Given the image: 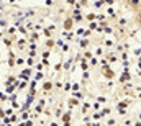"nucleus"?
Instances as JSON below:
<instances>
[{"mask_svg":"<svg viewBox=\"0 0 141 126\" xmlns=\"http://www.w3.org/2000/svg\"><path fill=\"white\" fill-rule=\"evenodd\" d=\"M74 18H72L71 15H67L66 18H64V22H63V30L64 31H71V30H74Z\"/></svg>","mask_w":141,"mask_h":126,"instance_id":"nucleus-1","label":"nucleus"},{"mask_svg":"<svg viewBox=\"0 0 141 126\" xmlns=\"http://www.w3.org/2000/svg\"><path fill=\"white\" fill-rule=\"evenodd\" d=\"M41 89H43V93L46 95V93H49L51 90L54 89V82H53V80H44V82H43V87H41Z\"/></svg>","mask_w":141,"mask_h":126,"instance_id":"nucleus-2","label":"nucleus"},{"mask_svg":"<svg viewBox=\"0 0 141 126\" xmlns=\"http://www.w3.org/2000/svg\"><path fill=\"white\" fill-rule=\"evenodd\" d=\"M18 79L20 80H26V82H28V80H31V67H26V69H23L22 71V74L18 75Z\"/></svg>","mask_w":141,"mask_h":126,"instance_id":"nucleus-3","label":"nucleus"},{"mask_svg":"<svg viewBox=\"0 0 141 126\" xmlns=\"http://www.w3.org/2000/svg\"><path fill=\"white\" fill-rule=\"evenodd\" d=\"M71 118H72V110H67V111H64L63 113V116H61V123H67V121H71Z\"/></svg>","mask_w":141,"mask_h":126,"instance_id":"nucleus-4","label":"nucleus"},{"mask_svg":"<svg viewBox=\"0 0 141 126\" xmlns=\"http://www.w3.org/2000/svg\"><path fill=\"white\" fill-rule=\"evenodd\" d=\"M44 46H46V49H49V51H51L54 46H57V44H56V39H54V38H49V39H46Z\"/></svg>","mask_w":141,"mask_h":126,"instance_id":"nucleus-5","label":"nucleus"},{"mask_svg":"<svg viewBox=\"0 0 141 126\" xmlns=\"http://www.w3.org/2000/svg\"><path fill=\"white\" fill-rule=\"evenodd\" d=\"M38 39H39V33H38V31H31L30 36H28V41L30 43H36Z\"/></svg>","mask_w":141,"mask_h":126,"instance_id":"nucleus-6","label":"nucleus"},{"mask_svg":"<svg viewBox=\"0 0 141 126\" xmlns=\"http://www.w3.org/2000/svg\"><path fill=\"white\" fill-rule=\"evenodd\" d=\"M79 103H80V100L74 98V97H72V98H69V100H67V107H69V110H72V108H74V107H77Z\"/></svg>","mask_w":141,"mask_h":126,"instance_id":"nucleus-7","label":"nucleus"},{"mask_svg":"<svg viewBox=\"0 0 141 126\" xmlns=\"http://www.w3.org/2000/svg\"><path fill=\"white\" fill-rule=\"evenodd\" d=\"M72 64H74V56H72V57H69V59H67L66 62H64V64H63V69H66V71H69V69L72 67Z\"/></svg>","mask_w":141,"mask_h":126,"instance_id":"nucleus-8","label":"nucleus"},{"mask_svg":"<svg viewBox=\"0 0 141 126\" xmlns=\"http://www.w3.org/2000/svg\"><path fill=\"white\" fill-rule=\"evenodd\" d=\"M15 90H16L15 83H12V85H5V93H7V95H12Z\"/></svg>","mask_w":141,"mask_h":126,"instance_id":"nucleus-9","label":"nucleus"},{"mask_svg":"<svg viewBox=\"0 0 141 126\" xmlns=\"http://www.w3.org/2000/svg\"><path fill=\"white\" fill-rule=\"evenodd\" d=\"M36 15H38V12H36V10H33V8L25 10V18H28V20H30V16H36Z\"/></svg>","mask_w":141,"mask_h":126,"instance_id":"nucleus-10","label":"nucleus"},{"mask_svg":"<svg viewBox=\"0 0 141 126\" xmlns=\"http://www.w3.org/2000/svg\"><path fill=\"white\" fill-rule=\"evenodd\" d=\"M61 36H64L67 41H72V39H74V33H71V31H64V30H63V34H61Z\"/></svg>","mask_w":141,"mask_h":126,"instance_id":"nucleus-11","label":"nucleus"},{"mask_svg":"<svg viewBox=\"0 0 141 126\" xmlns=\"http://www.w3.org/2000/svg\"><path fill=\"white\" fill-rule=\"evenodd\" d=\"M63 108H61V105H59V108H56V110H54V118H56V120H61V116H63Z\"/></svg>","mask_w":141,"mask_h":126,"instance_id":"nucleus-12","label":"nucleus"},{"mask_svg":"<svg viewBox=\"0 0 141 126\" xmlns=\"http://www.w3.org/2000/svg\"><path fill=\"white\" fill-rule=\"evenodd\" d=\"M13 39H15V36H12V38H3V44H5L7 48H10L13 44Z\"/></svg>","mask_w":141,"mask_h":126,"instance_id":"nucleus-13","label":"nucleus"},{"mask_svg":"<svg viewBox=\"0 0 141 126\" xmlns=\"http://www.w3.org/2000/svg\"><path fill=\"white\" fill-rule=\"evenodd\" d=\"M89 66H90V64H89V62H87V59H82V61H80V69H82V71H84V72H87Z\"/></svg>","mask_w":141,"mask_h":126,"instance_id":"nucleus-14","label":"nucleus"},{"mask_svg":"<svg viewBox=\"0 0 141 126\" xmlns=\"http://www.w3.org/2000/svg\"><path fill=\"white\" fill-rule=\"evenodd\" d=\"M63 64H64L63 61H59V62H56V64H54V74H57L59 71H63Z\"/></svg>","mask_w":141,"mask_h":126,"instance_id":"nucleus-15","label":"nucleus"},{"mask_svg":"<svg viewBox=\"0 0 141 126\" xmlns=\"http://www.w3.org/2000/svg\"><path fill=\"white\" fill-rule=\"evenodd\" d=\"M36 59L35 57H28V59H26V66H28V67H35V64H36Z\"/></svg>","mask_w":141,"mask_h":126,"instance_id":"nucleus-16","label":"nucleus"},{"mask_svg":"<svg viewBox=\"0 0 141 126\" xmlns=\"http://www.w3.org/2000/svg\"><path fill=\"white\" fill-rule=\"evenodd\" d=\"M18 31L23 34V36H26V38L30 36V34H28V30H26V26H25V25H22V26H20V28H18Z\"/></svg>","mask_w":141,"mask_h":126,"instance_id":"nucleus-17","label":"nucleus"},{"mask_svg":"<svg viewBox=\"0 0 141 126\" xmlns=\"http://www.w3.org/2000/svg\"><path fill=\"white\" fill-rule=\"evenodd\" d=\"M43 67H44V64L41 61H38L36 64H35V69H36V72H43Z\"/></svg>","mask_w":141,"mask_h":126,"instance_id":"nucleus-18","label":"nucleus"},{"mask_svg":"<svg viewBox=\"0 0 141 126\" xmlns=\"http://www.w3.org/2000/svg\"><path fill=\"white\" fill-rule=\"evenodd\" d=\"M16 30H18V28H16V26H10V28H7V33H8L10 36H15Z\"/></svg>","mask_w":141,"mask_h":126,"instance_id":"nucleus-19","label":"nucleus"},{"mask_svg":"<svg viewBox=\"0 0 141 126\" xmlns=\"http://www.w3.org/2000/svg\"><path fill=\"white\" fill-rule=\"evenodd\" d=\"M43 36H46V39H49V38H53V31H49L48 28H44L43 30Z\"/></svg>","mask_w":141,"mask_h":126,"instance_id":"nucleus-20","label":"nucleus"},{"mask_svg":"<svg viewBox=\"0 0 141 126\" xmlns=\"http://www.w3.org/2000/svg\"><path fill=\"white\" fill-rule=\"evenodd\" d=\"M26 64V59L25 57H22V56H20V57H16V66H20V67H22V66H25Z\"/></svg>","mask_w":141,"mask_h":126,"instance_id":"nucleus-21","label":"nucleus"},{"mask_svg":"<svg viewBox=\"0 0 141 126\" xmlns=\"http://www.w3.org/2000/svg\"><path fill=\"white\" fill-rule=\"evenodd\" d=\"M54 89H56V90H63L64 89V83L61 82V80H56V82H54Z\"/></svg>","mask_w":141,"mask_h":126,"instance_id":"nucleus-22","label":"nucleus"},{"mask_svg":"<svg viewBox=\"0 0 141 126\" xmlns=\"http://www.w3.org/2000/svg\"><path fill=\"white\" fill-rule=\"evenodd\" d=\"M43 79H44V72H36L33 80H36V82H38V80H43Z\"/></svg>","mask_w":141,"mask_h":126,"instance_id":"nucleus-23","label":"nucleus"},{"mask_svg":"<svg viewBox=\"0 0 141 126\" xmlns=\"http://www.w3.org/2000/svg\"><path fill=\"white\" fill-rule=\"evenodd\" d=\"M69 90H72V83H71V82H64V89H63V92H69Z\"/></svg>","mask_w":141,"mask_h":126,"instance_id":"nucleus-24","label":"nucleus"},{"mask_svg":"<svg viewBox=\"0 0 141 126\" xmlns=\"http://www.w3.org/2000/svg\"><path fill=\"white\" fill-rule=\"evenodd\" d=\"M71 16L74 18V22H75V23H80L82 20H84V16H82V15H71Z\"/></svg>","mask_w":141,"mask_h":126,"instance_id":"nucleus-25","label":"nucleus"},{"mask_svg":"<svg viewBox=\"0 0 141 126\" xmlns=\"http://www.w3.org/2000/svg\"><path fill=\"white\" fill-rule=\"evenodd\" d=\"M87 46H89V39H85V38H84V39H80V48H82V49H85Z\"/></svg>","mask_w":141,"mask_h":126,"instance_id":"nucleus-26","label":"nucleus"},{"mask_svg":"<svg viewBox=\"0 0 141 126\" xmlns=\"http://www.w3.org/2000/svg\"><path fill=\"white\" fill-rule=\"evenodd\" d=\"M89 108H90V105H89L87 101H84V103H82V113H85V111H87Z\"/></svg>","mask_w":141,"mask_h":126,"instance_id":"nucleus-27","label":"nucleus"},{"mask_svg":"<svg viewBox=\"0 0 141 126\" xmlns=\"http://www.w3.org/2000/svg\"><path fill=\"white\" fill-rule=\"evenodd\" d=\"M77 2H79V0H66V3L69 7H75V5H77Z\"/></svg>","mask_w":141,"mask_h":126,"instance_id":"nucleus-28","label":"nucleus"},{"mask_svg":"<svg viewBox=\"0 0 141 126\" xmlns=\"http://www.w3.org/2000/svg\"><path fill=\"white\" fill-rule=\"evenodd\" d=\"M8 120H10V123H15V121L18 120V116H16V113H13L12 116H8Z\"/></svg>","mask_w":141,"mask_h":126,"instance_id":"nucleus-29","label":"nucleus"},{"mask_svg":"<svg viewBox=\"0 0 141 126\" xmlns=\"http://www.w3.org/2000/svg\"><path fill=\"white\" fill-rule=\"evenodd\" d=\"M72 97H74V98H77V100H80V98H82V93H80V92H72Z\"/></svg>","mask_w":141,"mask_h":126,"instance_id":"nucleus-30","label":"nucleus"},{"mask_svg":"<svg viewBox=\"0 0 141 126\" xmlns=\"http://www.w3.org/2000/svg\"><path fill=\"white\" fill-rule=\"evenodd\" d=\"M79 89H80L79 83H72V90H71V92H79Z\"/></svg>","mask_w":141,"mask_h":126,"instance_id":"nucleus-31","label":"nucleus"},{"mask_svg":"<svg viewBox=\"0 0 141 126\" xmlns=\"http://www.w3.org/2000/svg\"><path fill=\"white\" fill-rule=\"evenodd\" d=\"M43 113H44V116H48V118H49L53 111H51V108H44V111H43Z\"/></svg>","mask_w":141,"mask_h":126,"instance_id":"nucleus-32","label":"nucleus"},{"mask_svg":"<svg viewBox=\"0 0 141 126\" xmlns=\"http://www.w3.org/2000/svg\"><path fill=\"white\" fill-rule=\"evenodd\" d=\"M82 56H84V59H89V61H90V59H92V54H90V52H89V51H85V52H84V54H82Z\"/></svg>","mask_w":141,"mask_h":126,"instance_id":"nucleus-33","label":"nucleus"},{"mask_svg":"<svg viewBox=\"0 0 141 126\" xmlns=\"http://www.w3.org/2000/svg\"><path fill=\"white\" fill-rule=\"evenodd\" d=\"M61 49H63V52H69V51H71V46H69V44H64Z\"/></svg>","mask_w":141,"mask_h":126,"instance_id":"nucleus-34","label":"nucleus"},{"mask_svg":"<svg viewBox=\"0 0 141 126\" xmlns=\"http://www.w3.org/2000/svg\"><path fill=\"white\" fill-rule=\"evenodd\" d=\"M75 33H77L79 36H82V38H84V33H85V30H84V28H79V30L75 31Z\"/></svg>","mask_w":141,"mask_h":126,"instance_id":"nucleus-35","label":"nucleus"},{"mask_svg":"<svg viewBox=\"0 0 141 126\" xmlns=\"http://www.w3.org/2000/svg\"><path fill=\"white\" fill-rule=\"evenodd\" d=\"M85 18H87V20H90V22H92V20H94V18H97V16H95L94 13H87V15H85Z\"/></svg>","mask_w":141,"mask_h":126,"instance_id":"nucleus-36","label":"nucleus"},{"mask_svg":"<svg viewBox=\"0 0 141 126\" xmlns=\"http://www.w3.org/2000/svg\"><path fill=\"white\" fill-rule=\"evenodd\" d=\"M79 5H80V7H89V0H80Z\"/></svg>","mask_w":141,"mask_h":126,"instance_id":"nucleus-37","label":"nucleus"},{"mask_svg":"<svg viewBox=\"0 0 141 126\" xmlns=\"http://www.w3.org/2000/svg\"><path fill=\"white\" fill-rule=\"evenodd\" d=\"M46 28H48L49 31H54V30H56V25H54V23H49V25H48Z\"/></svg>","mask_w":141,"mask_h":126,"instance_id":"nucleus-38","label":"nucleus"},{"mask_svg":"<svg viewBox=\"0 0 141 126\" xmlns=\"http://www.w3.org/2000/svg\"><path fill=\"white\" fill-rule=\"evenodd\" d=\"M38 105H41V107H46V100H44V98H39V100H38Z\"/></svg>","mask_w":141,"mask_h":126,"instance_id":"nucleus-39","label":"nucleus"},{"mask_svg":"<svg viewBox=\"0 0 141 126\" xmlns=\"http://www.w3.org/2000/svg\"><path fill=\"white\" fill-rule=\"evenodd\" d=\"M0 26H2V28H7V22L2 18V16H0Z\"/></svg>","mask_w":141,"mask_h":126,"instance_id":"nucleus-40","label":"nucleus"},{"mask_svg":"<svg viewBox=\"0 0 141 126\" xmlns=\"http://www.w3.org/2000/svg\"><path fill=\"white\" fill-rule=\"evenodd\" d=\"M94 28H97V23H95V22H90V25H89V30H94Z\"/></svg>","mask_w":141,"mask_h":126,"instance_id":"nucleus-41","label":"nucleus"},{"mask_svg":"<svg viewBox=\"0 0 141 126\" xmlns=\"http://www.w3.org/2000/svg\"><path fill=\"white\" fill-rule=\"evenodd\" d=\"M89 64H90V66H97V59H95V57H92V59H90V62H89Z\"/></svg>","mask_w":141,"mask_h":126,"instance_id":"nucleus-42","label":"nucleus"},{"mask_svg":"<svg viewBox=\"0 0 141 126\" xmlns=\"http://www.w3.org/2000/svg\"><path fill=\"white\" fill-rule=\"evenodd\" d=\"M90 34H92V31H90V30H85V33H84V38H89Z\"/></svg>","mask_w":141,"mask_h":126,"instance_id":"nucleus-43","label":"nucleus"},{"mask_svg":"<svg viewBox=\"0 0 141 126\" xmlns=\"http://www.w3.org/2000/svg\"><path fill=\"white\" fill-rule=\"evenodd\" d=\"M102 5H104V2H102V0H97V2H95V7H97V8H98V7H102Z\"/></svg>","mask_w":141,"mask_h":126,"instance_id":"nucleus-44","label":"nucleus"},{"mask_svg":"<svg viewBox=\"0 0 141 126\" xmlns=\"http://www.w3.org/2000/svg\"><path fill=\"white\" fill-rule=\"evenodd\" d=\"M33 123H35V121H33V120H28V121H26V123H25V126H33Z\"/></svg>","mask_w":141,"mask_h":126,"instance_id":"nucleus-45","label":"nucleus"},{"mask_svg":"<svg viewBox=\"0 0 141 126\" xmlns=\"http://www.w3.org/2000/svg\"><path fill=\"white\" fill-rule=\"evenodd\" d=\"M53 3H54L53 0H46V7H51V5H53Z\"/></svg>","mask_w":141,"mask_h":126,"instance_id":"nucleus-46","label":"nucleus"},{"mask_svg":"<svg viewBox=\"0 0 141 126\" xmlns=\"http://www.w3.org/2000/svg\"><path fill=\"white\" fill-rule=\"evenodd\" d=\"M49 126H59V123H57V121H51Z\"/></svg>","mask_w":141,"mask_h":126,"instance_id":"nucleus-47","label":"nucleus"},{"mask_svg":"<svg viewBox=\"0 0 141 126\" xmlns=\"http://www.w3.org/2000/svg\"><path fill=\"white\" fill-rule=\"evenodd\" d=\"M0 12H3V3H0Z\"/></svg>","mask_w":141,"mask_h":126,"instance_id":"nucleus-48","label":"nucleus"},{"mask_svg":"<svg viewBox=\"0 0 141 126\" xmlns=\"http://www.w3.org/2000/svg\"><path fill=\"white\" fill-rule=\"evenodd\" d=\"M8 3H15V0H8Z\"/></svg>","mask_w":141,"mask_h":126,"instance_id":"nucleus-49","label":"nucleus"}]
</instances>
